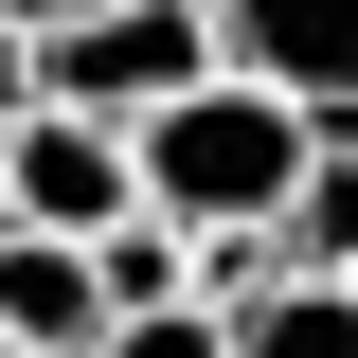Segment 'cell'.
<instances>
[{"label":"cell","instance_id":"1","mask_svg":"<svg viewBox=\"0 0 358 358\" xmlns=\"http://www.w3.org/2000/svg\"><path fill=\"white\" fill-rule=\"evenodd\" d=\"M322 143H341V126H305L287 90L215 72V90H179V108H143L126 162H143V215H179V233H268L287 197H305Z\"/></svg>","mask_w":358,"mask_h":358},{"label":"cell","instance_id":"2","mask_svg":"<svg viewBox=\"0 0 358 358\" xmlns=\"http://www.w3.org/2000/svg\"><path fill=\"white\" fill-rule=\"evenodd\" d=\"M36 90L90 108V126H143L179 90H215V0H72L36 36Z\"/></svg>","mask_w":358,"mask_h":358},{"label":"cell","instance_id":"3","mask_svg":"<svg viewBox=\"0 0 358 358\" xmlns=\"http://www.w3.org/2000/svg\"><path fill=\"white\" fill-rule=\"evenodd\" d=\"M0 197H18V233H126L143 215V162H126V126H90V108H18L0 126Z\"/></svg>","mask_w":358,"mask_h":358},{"label":"cell","instance_id":"4","mask_svg":"<svg viewBox=\"0 0 358 358\" xmlns=\"http://www.w3.org/2000/svg\"><path fill=\"white\" fill-rule=\"evenodd\" d=\"M215 72L287 90L305 126H358V0H215Z\"/></svg>","mask_w":358,"mask_h":358},{"label":"cell","instance_id":"5","mask_svg":"<svg viewBox=\"0 0 358 358\" xmlns=\"http://www.w3.org/2000/svg\"><path fill=\"white\" fill-rule=\"evenodd\" d=\"M0 341L90 358V341H108V268H90L72 233H0Z\"/></svg>","mask_w":358,"mask_h":358},{"label":"cell","instance_id":"6","mask_svg":"<svg viewBox=\"0 0 358 358\" xmlns=\"http://www.w3.org/2000/svg\"><path fill=\"white\" fill-rule=\"evenodd\" d=\"M215 322H233V358H358V287L341 268H287V287H251Z\"/></svg>","mask_w":358,"mask_h":358},{"label":"cell","instance_id":"7","mask_svg":"<svg viewBox=\"0 0 358 358\" xmlns=\"http://www.w3.org/2000/svg\"><path fill=\"white\" fill-rule=\"evenodd\" d=\"M268 268H341V287H358V126L322 143V162H305V197L268 215Z\"/></svg>","mask_w":358,"mask_h":358},{"label":"cell","instance_id":"8","mask_svg":"<svg viewBox=\"0 0 358 358\" xmlns=\"http://www.w3.org/2000/svg\"><path fill=\"white\" fill-rule=\"evenodd\" d=\"M90 268H108V322H143V305H197V233H179V215L90 233Z\"/></svg>","mask_w":358,"mask_h":358},{"label":"cell","instance_id":"9","mask_svg":"<svg viewBox=\"0 0 358 358\" xmlns=\"http://www.w3.org/2000/svg\"><path fill=\"white\" fill-rule=\"evenodd\" d=\"M90 358H233V322L215 305H143V322H108Z\"/></svg>","mask_w":358,"mask_h":358},{"label":"cell","instance_id":"10","mask_svg":"<svg viewBox=\"0 0 358 358\" xmlns=\"http://www.w3.org/2000/svg\"><path fill=\"white\" fill-rule=\"evenodd\" d=\"M18 108H54V90H36V36L0 18V126H18Z\"/></svg>","mask_w":358,"mask_h":358},{"label":"cell","instance_id":"11","mask_svg":"<svg viewBox=\"0 0 358 358\" xmlns=\"http://www.w3.org/2000/svg\"><path fill=\"white\" fill-rule=\"evenodd\" d=\"M0 18H18V36H54V18H72V0H0Z\"/></svg>","mask_w":358,"mask_h":358},{"label":"cell","instance_id":"12","mask_svg":"<svg viewBox=\"0 0 358 358\" xmlns=\"http://www.w3.org/2000/svg\"><path fill=\"white\" fill-rule=\"evenodd\" d=\"M0 233H18V197H0Z\"/></svg>","mask_w":358,"mask_h":358},{"label":"cell","instance_id":"13","mask_svg":"<svg viewBox=\"0 0 358 358\" xmlns=\"http://www.w3.org/2000/svg\"><path fill=\"white\" fill-rule=\"evenodd\" d=\"M0 358H36V341H0Z\"/></svg>","mask_w":358,"mask_h":358}]
</instances>
